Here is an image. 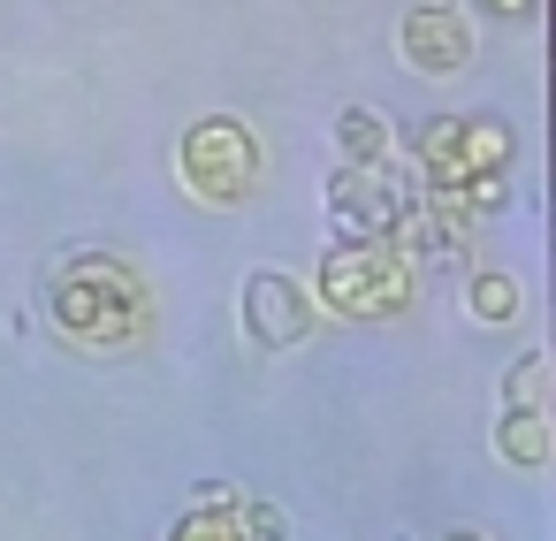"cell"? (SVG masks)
<instances>
[{
  "label": "cell",
  "mask_w": 556,
  "mask_h": 541,
  "mask_svg": "<svg viewBox=\"0 0 556 541\" xmlns=\"http://www.w3.org/2000/svg\"><path fill=\"white\" fill-rule=\"evenodd\" d=\"M47 305H54V328L62 336L100 343V351H115V343H130L146 328V282H138V267H123L108 252L62 260L54 282H47Z\"/></svg>",
  "instance_id": "cell-1"
},
{
  "label": "cell",
  "mask_w": 556,
  "mask_h": 541,
  "mask_svg": "<svg viewBox=\"0 0 556 541\" xmlns=\"http://www.w3.org/2000/svg\"><path fill=\"white\" fill-rule=\"evenodd\" d=\"M419 168H427V199L488 206L503 191V168H510V130L488 123V115H442L419 138Z\"/></svg>",
  "instance_id": "cell-2"
},
{
  "label": "cell",
  "mask_w": 556,
  "mask_h": 541,
  "mask_svg": "<svg viewBox=\"0 0 556 541\" xmlns=\"http://www.w3.org/2000/svg\"><path fill=\"white\" fill-rule=\"evenodd\" d=\"M260 168H267V161H260V138H252L237 115H206V123H191L184 146H176V176H184V191L206 199V206L252 199Z\"/></svg>",
  "instance_id": "cell-3"
},
{
  "label": "cell",
  "mask_w": 556,
  "mask_h": 541,
  "mask_svg": "<svg viewBox=\"0 0 556 541\" xmlns=\"http://www.w3.org/2000/svg\"><path fill=\"white\" fill-rule=\"evenodd\" d=\"M313 298H320L328 313H351V320H366V313H404V305H412V260H404L396 244H336V252L320 260V275H313Z\"/></svg>",
  "instance_id": "cell-4"
},
{
  "label": "cell",
  "mask_w": 556,
  "mask_h": 541,
  "mask_svg": "<svg viewBox=\"0 0 556 541\" xmlns=\"http://www.w3.org/2000/svg\"><path fill=\"white\" fill-rule=\"evenodd\" d=\"M404 191L381 176V168H343L328 184V229L343 244H396V222H404Z\"/></svg>",
  "instance_id": "cell-5"
},
{
  "label": "cell",
  "mask_w": 556,
  "mask_h": 541,
  "mask_svg": "<svg viewBox=\"0 0 556 541\" xmlns=\"http://www.w3.org/2000/svg\"><path fill=\"white\" fill-rule=\"evenodd\" d=\"M244 336H252V351H298L313 336V290L282 267L244 275Z\"/></svg>",
  "instance_id": "cell-6"
},
{
  "label": "cell",
  "mask_w": 556,
  "mask_h": 541,
  "mask_svg": "<svg viewBox=\"0 0 556 541\" xmlns=\"http://www.w3.org/2000/svg\"><path fill=\"white\" fill-rule=\"evenodd\" d=\"M396 47H404V70H419V77H457L472 62V32L457 24V9H442V0H427V9H412L396 24Z\"/></svg>",
  "instance_id": "cell-7"
},
{
  "label": "cell",
  "mask_w": 556,
  "mask_h": 541,
  "mask_svg": "<svg viewBox=\"0 0 556 541\" xmlns=\"http://www.w3.org/2000/svg\"><path fill=\"white\" fill-rule=\"evenodd\" d=\"M495 450H503L518 473H541V465H548V450H556V435H548V404H541V412H503Z\"/></svg>",
  "instance_id": "cell-8"
},
{
  "label": "cell",
  "mask_w": 556,
  "mask_h": 541,
  "mask_svg": "<svg viewBox=\"0 0 556 541\" xmlns=\"http://www.w3.org/2000/svg\"><path fill=\"white\" fill-rule=\"evenodd\" d=\"M336 146H343V168H381L389 123H381L374 108H343V115H336Z\"/></svg>",
  "instance_id": "cell-9"
},
{
  "label": "cell",
  "mask_w": 556,
  "mask_h": 541,
  "mask_svg": "<svg viewBox=\"0 0 556 541\" xmlns=\"http://www.w3.org/2000/svg\"><path fill=\"white\" fill-rule=\"evenodd\" d=\"M465 313H472L480 328H510V320L526 313L518 275H472V282H465Z\"/></svg>",
  "instance_id": "cell-10"
},
{
  "label": "cell",
  "mask_w": 556,
  "mask_h": 541,
  "mask_svg": "<svg viewBox=\"0 0 556 541\" xmlns=\"http://www.w3.org/2000/svg\"><path fill=\"white\" fill-rule=\"evenodd\" d=\"M541 404H548V358L526 351V358L503 374V412H541Z\"/></svg>",
  "instance_id": "cell-11"
},
{
  "label": "cell",
  "mask_w": 556,
  "mask_h": 541,
  "mask_svg": "<svg viewBox=\"0 0 556 541\" xmlns=\"http://www.w3.org/2000/svg\"><path fill=\"white\" fill-rule=\"evenodd\" d=\"M168 541H244V533H237V503H229V495L199 503L191 518H176V533H168Z\"/></svg>",
  "instance_id": "cell-12"
},
{
  "label": "cell",
  "mask_w": 556,
  "mask_h": 541,
  "mask_svg": "<svg viewBox=\"0 0 556 541\" xmlns=\"http://www.w3.org/2000/svg\"><path fill=\"white\" fill-rule=\"evenodd\" d=\"M237 533H244V541H282V518H275L267 503H237Z\"/></svg>",
  "instance_id": "cell-13"
},
{
  "label": "cell",
  "mask_w": 556,
  "mask_h": 541,
  "mask_svg": "<svg viewBox=\"0 0 556 541\" xmlns=\"http://www.w3.org/2000/svg\"><path fill=\"white\" fill-rule=\"evenodd\" d=\"M488 16H533V0H480Z\"/></svg>",
  "instance_id": "cell-14"
},
{
  "label": "cell",
  "mask_w": 556,
  "mask_h": 541,
  "mask_svg": "<svg viewBox=\"0 0 556 541\" xmlns=\"http://www.w3.org/2000/svg\"><path fill=\"white\" fill-rule=\"evenodd\" d=\"M450 541H488V533H450Z\"/></svg>",
  "instance_id": "cell-15"
}]
</instances>
